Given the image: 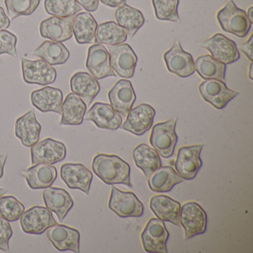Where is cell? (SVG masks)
I'll return each mask as SVG.
<instances>
[{
  "label": "cell",
  "mask_w": 253,
  "mask_h": 253,
  "mask_svg": "<svg viewBox=\"0 0 253 253\" xmlns=\"http://www.w3.org/2000/svg\"><path fill=\"white\" fill-rule=\"evenodd\" d=\"M92 169L105 184H125L130 188L133 186L130 165L118 156L98 154L93 160Z\"/></svg>",
  "instance_id": "cell-1"
},
{
  "label": "cell",
  "mask_w": 253,
  "mask_h": 253,
  "mask_svg": "<svg viewBox=\"0 0 253 253\" xmlns=\"http://www.w3.org/2000/svg\"><path fill=\"white\" fill-rule=\"evenodd\" d=\"M217 20L221 29L238 37H246L252 25L247 12L238 8L233 0H229L227 4L217 12Z\"/></svg>",
  "instance_id": "cell-2"
},
{
  "label": "cell",
  "mask_w": 253,
  "mask_h": 253,
  "mask_svg": "<svg viewBox=\"0 0 253 253\" xmlns=\"http://www.w3.org/2000/svg\"><path fill=\"white\" fill-rule=\"evenodd\" d=\"M176 120L155 125L150 136V143L162 158L172 157L178 137L175 133Z\"/></svg>",
  "instance_id": "cell-3"
},
{
  "label": "cell",
  "mask_w": 253,
  "mask_h": 253,
  "mask_svg": "<svg viewBox=\"0 0 253 253\" xmlns=\"http://www.w3.org/2000/svg\"><path fill=\"white\" fill-rule=\"evenodd\" d=\"M109 209L119 217H140L143 214V204L132 192H123L112 187L111 196L108 202Z\"/></svg>",
  "instance_id": "cell-4"
},
{
  "label": "cell",
  "mask_w": 253,
  "mask_h": 253,
  "mask_svg": "<svg viewBox=\"0 0 253 253\" xmlns=\"http://www.w3.org/2000/svg\"><path fill=\"white\" fill-rule=\"evenodd\" d=\"M179 222L184 228L187 239L203 234L207 230V213L196 202H188L180 207Z\"/></svg>",
  "instance_id": "cell-5"
},
{
  "label": "cell",
  "mask_w": 253,
  "mask_h": 253,
  "mask_svg": "<svg viewBox=\"0 0 253 253\" xmlns=\"http://www.w3.org/2000/svg\"><path fill=\"white\" fill-rule=\"evenodd\" d=\"M110 65L113 71L122 78H132L138 64V56L128 44L108 46Z\"/></svg>",
  "instance_id": "cell-6"
},
{
  "label": "cell",
  "mask_w": 253,
  "mask_h": 253,
  "mask_svg": "<svg viewBox=\"0 0 253 253\" xmlns=\"http://www.w3.org/2000/svg\"><path fill=\"white\" fill-rule=\"evenodd\" d=\"M199 92L203 100L210 103L216 109H223L231 100L239 95L236 90L227 87L221 80L208 79L199 84Z\"/></svg>",
  "instance_id": "cell-7"
},
{
  "label": "cell",
  "mask_w": 253,
  "mask_h": 253,
  "mask_svg": "<svg viewBox=\"0 0 253 253\" xmlns=\"http://www.w3.org/2000/svg\"><path fill=\"white\" fill-rule=\"evenodd\" d=\"M169 231L164 221L161 219H150L141 233V243L147 253H167L166 244L169 239Z\"/></svg>",
  "instance_id": "cell-8"
},
{
  "label": "cell",
  "mask_w": 253,
  "mask_h": 253,
  "mask_svg": "<svg viewBox=\"0 0 253 253\" xmlns=\"http://www.w3.org/2000/svg\"><path fill=\"white\" fill-rule=\"evenodd\" d=\"M202 149L203 144L185 146L178 150L174 166L175 171L184 180L194 179L201 169Z\"/></svg>",
  "instance_id": "cell-9"
},
{
  "label": "cell",
  "mask_w": 253,
  "mask_h": 253,
  "mask_svg": "<svg viewBox=\"0 0 253 253\" xmlns=\"http://www.w3.org/2000/svg\"><path fill=\"white\" fill-rule=\"evenodd\" d=\"M20 224L25 233L40 235L55 225L56 221L47 208L35 206L24 211L20 217Z\"/></svg>",
  "instance_id": "cell-10"
},
{
  "label": "cell",
  "mask_w": 253,
  "mask_h": 253,
  "mask_svg": "<svg viewBox=\"0 0 253 253\" xmlns=\"http://www.w3.org/2000/svg\"><path fill=\"white\" fill-rule=\"evenodd\" d=\"M31 157L34 165L38 163L55 164L66 159L67 147L61 141L46 138L37 141L31 147Z\"/></svg>",
  "instance_id": "cell-11"
},
{
  "label": "cell",
  "mask_w": 253,
  "mask_h": 253,
  "mask_svg": "<svg viewBox=\"0 0 253 253\" xmlns=\"http://www.w3.org/2000/svg\"><path fill=\"white\" fill-rule=\"evenodd\" d=\"M164 61L168 70L181 78H188L196 71L193 55L185 51L178 40L165 52Z\"/></svg>",
  "instance_id": "cell-12"
},
{
  "label": "cell",
  "mask_w": 253,
  "mask_h": 253,
  "mask_svg": "<svg viewBox=\"0 0 253 253\" xmlns=\"http://www.w3.org/2000/svg\"><path fill=\"white\" fill-rule=\"evenodd\" d=\"M23 80L27 84L46 85L53 84L57 78V72L51 65L44 60H28L22 58Z\"/></svg>",
  "instance_id": "cell-13"
},
{
  "label": "cell",
  "mask_w": 253,
  "mask_h": 253,
  "mask_svg": "<svg viewBox=\"0 0 253 253\" xmlns=\"http://www.w3.org/2000/svg\"><path fill=\"white\" fill-rule=\"evenodd\" d=\"M201 46L208 49L215 60L226 66L237 62L240 59V52L235 42L221 34H216L204 41Z\"/></svg>",
  "instance_id": "cell-14"
},
{
  "label": "cell",
  "mask_w": 253,
  "mask_h": 253,
  "mask_svg": "<svg viewBox=\"0 0 253 253\" xmlns=\"http://www.w3.org/2000/svg\"><path fill=\"white\" fill-rule=\"evenodd\" d=\"M156 110L150 104H139L131 108L127 114L126 121L122 124V128L137 136H142L153 126Z\"/></svg>",
  "instance_id": "cell-15"
},
{
  "label": "cell",
  "mask_w": 253,
  "mask_h": 253,
  "mask_svg": "<svg viewBox=\"0 0 253 253\" xmlns=\"http://www.w3.org/2000/svg\"><path fill=\"white\" fill-rule=\"evenodd\" d=\"M46 236L58 252L80 253V232L76 229L56 223L46 230Z\"/></svg>",
  "instance_id": "cell-16"
},
{
  "label": "cell",
  "mask_w": 253,
  "mask_h": 253,
  "mask_svg": "<svg viewBox=\"0 0 253 253\" xmlns=\"http://www.w3.org/2000/svg\"><path fill=\"white\" fill-rule=\"evenodd\" d=\"M85 66L89 73L97 80L116 75L110 65L108 50L102 44H94L89 46Z\"/></svg>",
  "instance_id": "cell-17"
},
{
  "label": "cell",
  "mask_w": 253,
  "mask_h": 253,
  "mask_svg": "<svg viewBox=\"0 0 253 253\" xmlns=\"http://www.w3.org/2000/svg\"><path fill=\"white\" fill-rule=\"evenodd\" d=\"M61 177L69 189H78L89 195L92 173L81 163H67L61 167Z\"/></svg>",
  "instance_id": "cell-18"
},
{
  "label": "cell",
  "mask_w": 253,
  "mask_h": 253,
  "mask_svg": "<svg viewBox=\"0 0 253 253\" xmlns=\"http://www.w3.org/2000/svg\"><path fill=\"white\" fill-rule=\"evenodd\" d=\"M85 120L91 121L97 126L106 130H118L122 126L123 117L108 104L95 103L84 115Z\"/></svg>",
  "instance_id": "cell-19"
},
{
  "label": "cell",
  "mask_w": 253,
  "mask_h": 253,
  "mask_svg": "<svg viewBox=\"0 0 253 253\" xmlns=\"http://www.w3.org/2000/svg\"><path fill=\"white\" fill-rule=\"evenodd\" d=\"M110 105L122 116L128 114L136 102V93L130 81H118L108 92Z\"/></svg>",
  "instance_id": "cell-20"
},
{
  "label": "cell",
  "mask_w": 253,
  "mask_h": 253,
  "mask_svg": "<svg viewBox=\"0 0 253 253\" xmlns=\"http://www.w3.org/2000/svg\"><path fill=\"white\" fill-rule=\"evenodd\" d=\"M42 126L38 123L35 112L31 110L18 118L14 126L15 137L20 139L25 147H32L39 140Z\"/></svg>",
  "instance_id": "cell-21"
},
{
  "label": "cell",
  "mask_w": 253,
  "mask_h": 253,
  "mask_svg": "<svg viewBox=\"0 0 253 253\" xmlns=\"http://www.w3.org/2000/svg\"><path fill=\"white\" fill-rule=\"evenodd\" d=\"M31 102L35 108L43 113L55 112L62 115L63 92L61 89L45 86L41 89L35 90L31 94Z\"/></svg>",
  "instance_id": "cell-22"
},
{
  "label": "cell",
  "mask_w": 253,
  "mask_h": 253,
  "mask_svg": "<svg viewBox=\"0 0 253 253\" xmlns=\"http://www.w3.org/2000/svg\"><path fill=\"white\" fill-rule=\"evenodd\" d=\"M72 19L73 17L61 18L56 16L45 19L40 24V35L53 42L68 41L73 35Z\"/></svg>",
  "instance_id": "cell-23"
},
{
  "label": "cell",
  "mask_w": 253,
  "mask_h": 253,
  "mask_svg": "<svg viewBox=\"0 0 253 253\" xmlns=\"http://www.w3.org/2000/svg\"><path fill=\"white\" fill-rule=\"evenodd\" d=\"M22 174L31 189L39 190L54 183L57 178V170L52 164L38 163L23 171Z\"/></svg>",
  "instance_id": "cell-24"
},
{
  "label": "cell",
  "mask_w": 253,
  "mask_h": 253,
  "mask_svg": "<svg viewBox=\"0 0 253 253\" xmlns=\"http://www.w3.org/2000/svg\"><path fill=\"white\" fill-rule=\"evenodd\" d=\"M43 198L46 208L56 213L59 221H63L69 211L72 209L74 202L69 193L61 188L47 187L43 192Z\"/></svg>",
  "instance_id": "cell-25"
},
{
  "label": "cell",
  "mask_w": 253,
  "mask_h": 253,
  "mask_svg": "<svg viewBox=\"0 0 253 253\" xmlns=\"http://www.w3.org/2000/svg\"><path fill=\"white\" fill-rule=\"evenodd\" d=\"M71 91L89 105L100 92L101 86L97 79L86 72H77L70 79Z\"/></svg>",
  "instance_id": "cell-26"
},
{
  "label": "cell",
  "mask_w": 253,
  "mask_h": 253,
  "mask_svg": "<svg viewBox=\"0 0 253 253\" xmlns=\"http://www.w3.org/2000/svg\"><path fill=\"white\" fill-rule=\"evenodd\" d=\"M97 21L89 12H78L72 19V33L78 44H93L96 41Z\"/></svg>",
  "instance_id": "cell-27"
},
{
  "label": "cell",
  "mask_w": 253,
  "mask_h": 253,
  "mask_svg": "<svg viewBox=\"0 0 253 253\" xmlns=\"http://www.w3.org/2000/svg\"><path fill=\"white\" fill-rule=\"evenodd\" d=\"M183 180L173 167L161 166L148 176V185L153 192L167 193Z\"/></svg>",
  "instance_id": "cell-28"
},
{
  "label": "cell",
  "mask_w": 253,
  "mask_h": 253,
  "mask_svg": "<svg viewBox=\"0 0 253 253\" xmlns=\"http://www.w3.org/2000/svg\"><path fill=\"white\" fill-rule=\"evenodd\" d=\"M180 207L179 202L166 196H154L150 200V208L158 218L176 226L180 225Z\"/></svg>",
  "instance_id": "cell-29"
},
{
  "label": "cell",
  "mask_w": 253,
  "mask_h": 253,
  "mask_svg": "<svg viewBox=\"0 0 253 253\" xmlns=\"http://www.w3.org/2000/svg\"><path fill=\"white\" fill-rule=\"evenodd\" d=\"M86 104L74 93H69L63 102L62 126H80L84 122Z\"/></svg>",
  "instance_id": "cell-30"
},
{
  "label": "cell",
  "mask_w": 253,
  "mask_h": 253,
  "mask_svg": "<svg viewBox=\"0 0 253 253\" xmlns=\"http://www.w3.org/2000/svg\"><path fill=\"white\" fill-rule=\"evenodd\" d=\"M117 24L126 31L127 35L131 37L138 33V30L145 23L142 12L137 8L129 5H123L117 9L115 12Z\"/></svg>",
  "instance_id": "cell-31"
},
{
  "label": "cell",
  "mask_w": 253,
  "mask_h": 253,
  "mask_svg": "<svg viewBox=\"0 0 253 253\" xmlns=\"http://www.w3.org/2000/svg\"><path fill=\"white\" fill-rule=\"evenodd\" d=\"M133 159L137 165L146 176L155 172L162 166L160 154L149 145L141 143L133 151Z\"/></svg>",
  "instance_id": "cell-32"
},
{
  "label": "cell",
  "mask_w": 253,
  "mask_h": 253,
  "mask_svg": "<svg viewBox=\"0 0 253 253\" xmlns=\"http://www.w3.org/2000/svg\"><path fill=\"white\" fill-rule=\"evenodd\" d=\"M34 55L41 58L51 66L64 65L69 60V51L67 46L60 42L45 41L38 46Z\"/></svg>",
  "instance_id": "cell-33"
},
{
  "label": "cell",
  "mask_w": 253,
  "mask_h": 253,
  "mask_svg": "<svg viewBox=\"0 0 253 253\" xmlns=\"http://www.w3.org/2000/svg\"><path fill=\"white\" fill-rule=\"evenodd\" d=\"M126 39V31L116 22L109 21L97 26L95 41L97 44L114 46L125 43Z\"/></svg>",
  "instance_id": "cell-34"
},
{
  "label": "cell",
  "mask_w": 253,
  "mask_h": 253,
  "mask_svg": "<svg viewBox=\"0 0 253 253\" xmlns=\"http://www.w3.org/2000/svg\"><path fill=\"white\" fill-rule=\"evenodd\" d=\"M196 71L203 79L225 80L226 65L215 60L211 55H202L195 62Z\"/></svg>",
  "instance_id": "cell-35"
},
{
  "label": "cell",
  "mask_w": 253,
  "mask_h": 253,
  "mask_svg": "<svg viewBox=\"0 0 253 253\" xmlns=\"http://www.w3.org/2000/svg\"><path fill=\"white\" fill-rule=\"evenodd\" d=\"M46 12L56 17H73L81 12L82 7L76 0H45Z\"/></svg>",
  "instance_id": "cell-36"
},
{
  "label": "cell",
  "mask_w": 253,
  "mask_h": 253,
  "mask_svg": "<svg viewBox=\"0 0 253 253\" xmlns=\"http://www.w3.org/2000/svg\"><path fill=\"white\" fill-rule=\"evenodd\" d=\"M25 211V206L14 196L0 197V218L8 222L18 221Z\"/></svg>",
  "instance_id": "cell-37"
},
{
  "label": "cell",
  "mask_w": 253,
  "mask_h": 253,
  "mask_svg": "<svg viewBox=\"0 0 253 253\" xmlns=\"http://www.w3.org/2000/svg\"><path fill=\"white\" fill-rule=\"evenodd\" d=\"M156 17L159 20L179 22V0H152Z\"/></svg>",
  "instance_id": "cell-38"
},
{
  "label": "cell",
  "mask_w": 253,
  "mask_h": 253,
  "mask_svg": "<svg viewBox=\"0 0 253 253\" xmlns=\"http://www.w3.org/2000/svg\"><path fill=\"white\" fill-rule=\"evenodd\" d=\"M41 0H5V6L12 20L19 16L33 14L38 8Z\"/></svg>",
  "instance_id": "cell-39"
},
{
  "label": "cell",
  "mask_w": 253,
  "mask_h": 253,
  "mask_svg": "<svg viewBox=\"0 0 253 253\" xmlns=\"http://www.w3.org/2000/svg\"><path fill=\"white\" fill-rule=\"evenodd\" d=\"M16 44L17 37L15 35L6 30L0 31V55L9 54L12 57H16Z\"/></svg>",
  "instance_id": "cell-40"
},
{
  "label": "cell",
  "mask_w": 253,
  "mask_h": 253,
  "mask_svg": "<svg viewBox=\"0 0 253 253\" xmlns=\"http://www.w3.org/2000/svg\"><path fill=\"white\" fill-rule=\"evenodd\" d=\"M12 236V229L8 222L5 219L0 218V251L9 253L10 247L9 241Z\"/></svg>",
  "instance_id": "cell-41"
},
{
  "label": "cell",
  "mask_w": 253,
  "mask_h": 253,
  "mask_svg": "<svg viewBox=\"0 0 253 253\" xmlns=\"http://www.w3.org/2000/svg\"><path fill=\"white\" fill-rule=\"evenodd\" d=\"M86 12H96L99 8L100 0H76Z\"/></svg>",
  "instance_id": "cell-42"
},
{
  "label": "cell",
  "mask_w": 253,
  "mask_h": 253,
  "mask_svg": "<svg viewBox=\"0 0 253 253\" xmlns=\"http://www.w3.org/2000/svg\"><path fill=\"white\" fill-rule=\"evenodd\" d=\"M253 35H251L250 39L248 42H246L245 44H243L241 46L242 50L243 52L248 56V58L253 62Z\"/></svg>",
  "instance_id": "cell-43"
},
{
  "label": "cell",
  "mask_w": 253,
  "mask_h": 253,
  "mask_svg": "<svg viewBox=\"0 0 253 253\" xmlns=\"http://www.w3.org/2000/svg\"><path fill=\"white\" fill-rule=\"evenodd\" d=\"M10 25H11L10 18L6 14L4 9L2 7H0V31L8 29L10 27Z\"/></svg>",
  "instance_id": "cell-44"
},
{
  "label": "cell",
  "mask_w": 253,
  "mask_h": 253,
  "mask_svg": "<svg viewBox=\"0 0 253 253\" xmlns=\"http://www.w3.org/2000/svg\"><path fill=\"white\" fill-rule=\"evenodd\" d=\"M105 6L111 7V8H119L126 4V0H100Z\"/></svg>",
  "instance_id": "cell-45"
},
{
  "label": "cell",
  "mask_w": 253,
  "mask_h": 253,
  "mask_svg": "<svg viewBox=\"0 0 253 253\" xmlns=\"http://www.w3.org/2000/svg\"><path fill=\"white\" fill-rule=\"evenodd\" d=\"M7 161V155L4 154V155H1L0 156V178L3 176L4 174V166H5V163Z\"/></svg>",
  "instance_id": "cell-46"
},
{
  "label": "cell",
  "mask_w": 253,
  "mask_h": 253,
  "mask_svg": "<svg viewBox=\"0 0 253 253\" xmlns=\"http://www.w3.org/2000/svg\"><path fill=\"white\" fill-rule=\"evenodd\" d=\"M247 15H248V18L250 20L251 23L253 24V7L252 6L250 9H249V12H247Z\"/></svg>",
  "instance_id": "cell-47"
},
{
  "label": "cell",
  "mask_w": 253,
  "mask_h": 253,
  "mask_svg": "<svg viewBox=\"0 0 253 253\" xmlns=\"http://www.w3.org/2000/svg\"><path fill=\"white\" fill-rule=\"evenodd\" d=\"M253 63L252 62V63H251V65H250V69H249V77H250V79H251V80H253Z\"/></svg>",
  "instance_id": "cell-48"
},
{
  "label": "cell",
  "mask_w": 253,
  "mask_h": 253,
  "mask_svg": "<svg viewBox=\"0 0 253 253\" xmlns=\"http://www.w3.org/2000/svg\"><path fill=\"white\" fill-rule=\"evenodd\" d=\"M6 193V190L5 189H2V188H0V197L2 196H4V194Z\"/></svg>",
  "instance_id": "cell-49"
}]
</instances>
